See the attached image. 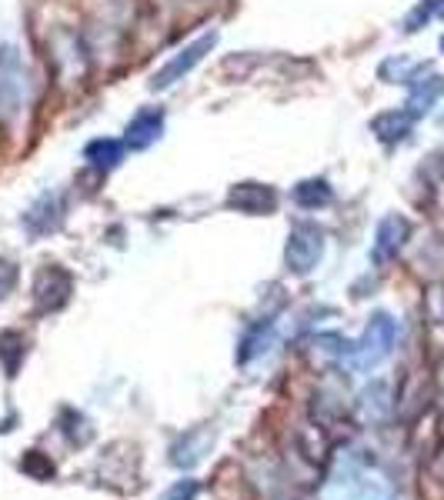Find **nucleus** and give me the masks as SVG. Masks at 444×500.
Instances as JSON below:
<instances>
[{"instance_id":"dca6fc26","label":"nucleus","mask_w":444,"mask_h":500,"mask_svg":"<svg viewBox=\"0 0 444 500\" xmlns=\"http://www.w3.org/2000/svg\"><path fill=\"white\" fill-rule=\"evenodd\" d=\"M361 401H365V407H367V414L371 417H385L387 414V384H381V380H377V384H371L365 391V394H361Z\"/></svg>"},{"instance_id":"20e7f679","label":"nucleus","mask_w":444,"mask_h":500,"mask_svg":"<svg viewBox=\"0 0 444 500\" xmlns=\"http://www.w3.org/2000/svg\"><path fill=\"white\" fill-rule=\"evenodd\" d=\"M27 100V70L14 47H0V110L17 114Z\"/></svg>"},{"instance_id":"ddd939ff","label":"nucleus","mask_w":444,"mask_h":500,"mask_svg":"<svg viewBox=\"0 0 444 500\" xmlns=\"http://www.w3.org/2000/svg\"><path fill=\"white\" fill-rule=\"evenodd\" d=\"M270 340H274V320H261V324H254V328L248 330V337L241 340L238 360H241V364H251L254 357H261L264 350H268Z\"/></svg>"},{"instance_id":"4468645a","label":"nucleus","mask_w":444,"mask_h":500,"mask_svg":"<svg viewBox=\"0 0 444 500\" xmlns=\"http://www.w3.org/2000/svg\"><path fill=\"white\" fill-rule=\"evenodd\" d=\"M84 157H88L94 167H117L124 161V144L114 141V137H97L84 147Z\"/></svg>"},{"instance_id":"f8f14e48","label":"nucleus","mask_w":444,"mask_h":500,"mask_svg":"<svg viewBox=\"0 0 444 500\" xmlns=\"http://www.w3.org/2000/svg\"><path fill=\"white\" fill-rule=\"evenodd\" d=\"M334 201V191H331L328 181H321V177H311V181H301L294 187V203L304 207V211H318V207H328Z\"/></svg>"},{"instance_id":"aec40b11","label":"nucleus","mask_w":444,"mask_h":500,"mask_svg":"<svg viewBox=\"0 0 444 500\" xmlns=\"http://www.w3.org/2000/svg\"><path fill=\"white\" fill-rule=\"evenodd\" d=\"M194 497H197V481H181L167 491L164 500H194Z\"/></svg>"},{"instance_id":"6ab92c4d","label":"nucleus","mask_w":444,"mask_h":500,"mask_svg":"<svg viewBox=\"0 0 444 500\" xmlns=\"http://www.w3.org/2000/svg\"><path fill=\"white\" fill-rule=\"evenodd\" d=\"M438 7H441V0H428V4H421V7H418L415 14H411V17H407V30H418V27H421V20L431 17V14H435Z\"/></svg>"},{"instance_id":"39448f33","label":"nucleus","mask_w":444,"mask_h":500,"mask_svg":"<svg viewBox=\"0 0 444 500\" xmlns=\"http://www.w3.org/2000/svg\"><path fill=\"white\" fill-rule=\"evenodd\" d=\"M411 237V224L401 217V214H387L385 221L377 224L375 231V247H371V260H375L377 267H385L391 260L401 254V247L407 244Z\"/></svg>"},{"instance_id":"a211bd4d","label":"nucleus","mask_w":444,"mask_h":500,"mask_svg":"<svg viewBox=\"0 0 444 500\" xmlns=\"http://www.w3.org/2000/svg\"><path fill=\"white\" fill-rule=\"evenodd\" d=\"M14 284H17V267L10 260H0V300L14 290Z\"/></svg>"},{"instance_id":"f3484780","label":"nucleus","mask_w":444,"mask_h":500,"mask_svg":"<svg viewBox=\"0 0 444 500\" xmlns=\"http://www.w3.org/2000/svg\"><path fill=\"white\" fill-rule=\"evenodd\" d=\"M20 467H24V474H30L34 481H50V477H54V464H50L40 451H30L27 457L20 461Z\"/></svg>"},{"instance_id":"9b49d317","label":"nucleus","mask_w":444,"mask_h":500,"mask_svg":"<svg viewBox=\"0 0 444 500\" xmlns=\"http://www.w3.org/2000/svg\"><path fill=\"white\" fill-rule=\"evenodd\" d=\"M411 124H415V117L407 114V110H387V114H377L371 120V130L377 134V141L397 144V141H405L411 134Z\"/></svg>"},{"instance_id":"1a4fd4ad","label":"nucleus","mask_w":444,"mask_h":500,"mask_svg":"<svg viewBox=\"0 0 444 500\" xmlns=\"http://www.w3.org/2000/svg\"><path fill=\"white\" fill-rule=\"evenodd\" d=\"M60 217H64V207H60L58 193H44L27 214H24V227H27L34 237H44V234L58 231Z\"/></svg>"},{"instance_id":"f03ea898","label":"nucleus","mask_w":444,"mask_h":500,"mask_svg":"<svg viewBox=\"0 0 444 500\" xmlns=\"http://www.w3.org/2000/svg\"><path fill=\"white\" fill-rule=\"evenodd\" d=\"M324 257V231L318 224H294L288 234V247H284V260L288 270L294 274H311Z\"/></svg>"},{"instance_id":"423d86ee","label":"nucleus","mask_w":444,"mask_h":500,"mask_svg":"<svg viewBox=\"0 0 444 500\" xmlns=\"http://www.w3.org/2000/svg\"><path fill=\"white\" fill-rule=\"evenodd\" d=\"M70 287H74V280H70L68 270L58 267V264H48V267L37 274V280H34V300H37V310H60L64 304H68Z\"/></svg>"},{"instance_id":"6e6552de","label":"nucleus","mask_w":444,"mask_h":500,"mask_svg":"<svg viewBox=\"0 0 444 500\" xmlns=\"http://www.w3.org/2000/svg\"><path fill=\"white\" fill-rule=\"evenodd\" d=\"M161 130H164V110L147 107V110H141V114L131 117L124 144L131 147V151H147V147H151L157 137H161Z\"/></svg>"},{"instance_id":"7ed1b4c3","label":"nucleus","mask_w":444,"mask_h":500,"mask_svg":"<svg viewBox=\"0 0 444 500\" xmlns=\"http://www.w3.org/2000/svg\"><path fill=\"white\" fill-rule=\"evenodd\" d=\"M214 44H217V30H211V34H201V37L194 40V44H187L184 50H177V57L167 60L164 68H161L154 78H151V90H167V87H174L177 80L184 78V74H191V70L197 68V64H201L207 54H211Z\"/></svg>"},{"instance_id":"f257e3e1","label":"nucleus","mask_w":444,"mask_h":500,"mask_svg":"<svg viewBox=\"0 0 444 500\" xmlns=\"http://www.w3.org/2000/svg\"><path fill=\"white\" fill-rule=\"evenodd\" d=\"M395 337H397V324L387 314H375L371 318V324H367L365 337L357 340V344H351L348 357H344V364L351 367V370H375L381 360H385L387 354H391V347H395Z\"/></svg>"},{"instance_id":"412c9836","label":"nucleus","mask_w":444,"mask_h":500,"mask_svg":"<svg viewBox=\"0 0 444 500\" xmlns=\"http://www.w3.org/2000/svg\"><path fill=\"white\" fill-rule=\"evenodd\" d=\"M441 50H444V37H441Z\"/></svg>"},{"instance_id":"0eeeda50","label":"nucleus","mask_w":444,"mask_h":500,"mask_svg":"<svg viewBox=\"0 0 444 500\" xmlns=\"http://www.w3.org/2000/svg\"><path fill=\"white\" fill-rule=\"evenodd\" d=\"M227 203L238 207L241 214H270L278 207V191L268 187V183H234L231 193H227Z\"/></svg>"},{"instance_id":"2eb2a0df","label":"nucleus","mask_w":444,"mask_h":500,"mask_svg":"<svg viewBox=\"0 0 444 500\" xmlns=\"http://www.w3.org/2000/svg\"><path fill=\"white\" fill-rule=\"evenodd\" d=\"M20 357H24V337L14 334V330L0 334V360H4V370H7V377H17Z\"/></svg>"},{"instance_id":"9d476101","label":"nucleus","mask_w":444,"mask_h":500,"mask_svg":"<svg viewBox=\"0 0 444 500\" xmlns=\"http://www.w3.org/2000/svg\"><path fill=\"white\" fill-rule=\"evenodd\" d=\"M407 84H411V97H407V114L411 117L428 114L438 97L444 94V78H438V74H431L425 80H407Z\"/></svg>"}]
</instances>
